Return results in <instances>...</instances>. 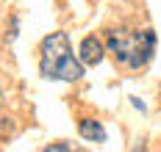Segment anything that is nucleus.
Returning <instances> with one entry per match:
<instances>
[{
  "mask_svg": "<svg viewBox=\"0 0 161 152\" xmlns=\"http://www.w3.org/2000/svg\"><path fill=\"white\" fill-rule=\"evenodd\" d=\"M39 75L47 80H67V83H75L83 78V64L78 61V55H72V44H69L67 33L56 31L42 39Z\"/></svg>",
  "mask_w": 161,
  "mask_h": 152,
  "instance_id": "obj_1",
  "label": "nucleus"
},
{
  "mask_svg": "<svg viewBox=\"0 0 161 152\" xmlns=\"http://www.w3.org/2000/svg\"><path fill=\"white\" fill-rule=\"evenodd\" d=\"M106 47L114 55L117 64L128 69H139L153 58L156 50V31H128V28H114L106 36Z\"/></svg>",
  "mask_w": 161,
  "mask_h": 152,
  "instance_id": "obj_2",
  "label": "nucleus"
},
{
  "mask_svg": "<svg viewBox=\"0 0 161 152\" xmlns=\"http://www.w3.org/2000/svg\"><path fill=\"white\" fill-rule=\"evenodd\" d=\"M103 55H106V47H103V42H100L97 36H86V39L80 42V47H78V61L80 64L95 67V64L103 61Z\"/></svg>",
  "mask_w": 161,
  "mask_h": 152,
  "instance_id": "obj_3",
  "label": "nucleus"
},
{
  "mask_svg": "<svg viewBox=\"0 0 161 152\" xmlns=\"http://www.w3.org/2000/svg\"><path fill=\"white\" fill-rule=\"evenodd\" d=\"M78 133L80 138H86V141H95V144H103L106 141V127L95 122V119H80L78 122Z\"/></svg>",
  "mask_w": 161,
  "mask_h": 152,
  "instance_id": "obj_4",
  "label": "nucleus"
},
{
  "mask_svg": "<svg viewBox=\"0 0 161 152\" xmlns=\"http://www.w3.org/2000/svg\"><path fill=\"white\" fill-rule=\"evenodd\" d=\"M42 152H80V149H72L69 144H50V147H45Z\"/></svg>",
  "mask_w": 161,
  "mask_h": 152,
  "instance_id": "obj_5",
  "label": "nucleus"
},
{
  "mask_svg": "<svg viewBox=\"0 0 161 152\" xmlns=\"http://www.w3.org/2000/svg\"><path fill=\"white\" fill-rule=\"evenodd\" d=\"M130 152H147V149H145V144H136V147H133Z\"/></svg>",
  "mask_w": 161,
  "mask_h": 152,
  "instance_id": "obj_6",
  "label": "nucleus"
},
{
  "mask_svg": "<svg viewBox=\"0 0 161 152\" xmlns=\"http://www.w3.org/2000/svg\"><path fill=\"white\" fill-rule=\"evenodd\" d=\"M0 102H3V91H0Z\"/></svg>",
  "mask_w": 161,
  "mask_h": 152,
  "instance_id": "obj_7",
  "label": "nucleus"
}]
</instances>
